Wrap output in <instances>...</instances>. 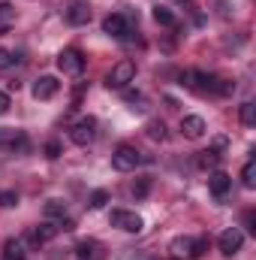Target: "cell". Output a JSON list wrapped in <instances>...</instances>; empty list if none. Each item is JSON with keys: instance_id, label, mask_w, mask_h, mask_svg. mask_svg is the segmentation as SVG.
<instances>
[{"instance_id": "5b68a950", "label": "cell", "mask_w": 256, "mask_h": 260, "mask_svg": "<svg viewBox=\"0 0 256 260\" xmlns=\"http://www.w3.org/2000/svg\"><path fill=\"white\" fill-rule=\"evenodd\" d=\"M109 221H112V227H118V230H124V233H139V230L145 227L142 215H136V212H127V209H112Z\"/></svg>"}, {"instance_id": "52a82bcc", "label": "cell", "mask_w": 256, "mask_h": 260, "mask_svg": "<svg viewBox=\"0 0 256 260\" xmlns=\"http://www.w3.org/2000/svg\"><path fill=\"white\" fill-rule=\"evenodd\" d=\"M58 70H61L64 76H78V73L84 70V55H81L78 49H64V52L58 55Z\"/></svg>"}, {"instance_id": "2e32d148", "label": "cell", "mask_w": 256, "mask_h": 260, "mask_svg": "<svg viewBox=\"0 0 256 260\" xmlns=\"http://www.w3.org/2000/svg\"><path fill=\"white\" fill-rule=\"evenodd\" d=\"M15 24V6L12 3H0V34H6Z\"/></svg>"}, {"instance_id": "4dcf8cb0", "label": "cell", "mask_w": 256, "mask_h": 260, "mask_svg": "<svg viewBox=\"0 0 256 260\" xmlns=\"http://www.w3.org/2000/svg\"><path fill=\"white\" fill-rule=\"evenodd\" d=\"M9 106H12L9 94H6V91H0V115H6V112H9Z\"/></svg>"}, {"instance_id": "3957f363", "label": "cell", "mask_w": 256, "mask_h": 260, "mask_svg": "<svg viewBox=\"0 0 256 260\" xmlns=\"http://www.w3.org/2000/svg\"><path fill=\"white\" fill-rule=\"evenodd\" d=\"M181 85H187V88H196V91H202V94H214L217 91V76H211V73H205V70H193V73H181Z\"/></svg>"}, {"instance_id": "484cf974", "label": "cell", "mask_w": 256, "mask_h": 260, "mask_svg": "<svg viewBox=\"0 0 256 260\" xmlns=\"http://www.w3.org/2000/svg\"><path fill=\"white\" fill-rule=\"evenodd\" d=\"M106 203H109V191H103V188H100V191H94V194H91V209H103Z\"/></svg>"}, {"instance_id": "4316f807", "label": "cell", "mask_w": 256, "mask_h": 260, "mask_svg": "<svg viewBox=\"0 0 256 260\" xmlns=\"http://www.w3.org/2000/svg\"><path fill=\"white\" fill-rule=\"evenodd\" d=\"M208 251V236H202V239H193V251H190V260L193 257H202Z\"/></svg>"}, {"instance_id": "4fadbf2b", "label": "cell", "mask_w": 256, "mask_h": 260, "mask_svg": "<svg viewBox=\"0 0 256 260\" xmlns=\"http://www.w3.org/2000/svg\"><path fill=\"white\" fill-rule=\"evenodd\" d=\"M181 130H184L187 139H202L208 127H205V118L202 115H184L181 118Z\"/></svg>"}, {"instance_id": "e0dca14e", "label": "cell", "mask_w": 256, "mask_h": 260, "mask_svg": "<svg viewBox=\"0 0 256 260\" xmlns=\"http://www.w3.org/2000/svg\"><path fill=\"white\" fill-rule=\"evenodd\" d=\"M154 21L163 24V27H175V24H178V18H175L172 9H166V6H154Z\"/></svg>"}, {"instance_id": "44dd1931", "label": "cell", "mask_w": 256, "mask_h": 260, "mask_svg": "<svg viewBox=\"0 0 256 260\" xmlns=\"http://www.w3.org/2000/svg\"><path fill=\"white\" fill-rule=\"evenodd\" d=\"M0 260H27V257H24V251H21V245L9 239V242L3 245V257H0Z\"/></svg>"}, {"instance_id": "83f0119b", "label": "cell", "mask_w": 256, "mask_h": 260, "mask_svg": "<svg viewBox=\"0 0 256 260\" xmlns=\"http://www.w3.org/2000/svg\"><path fill=\"white\" fill-rule=\"evenodd\" d=\"M148 188H151V179H139V182L133 185V197H136V200H142V197L148 194Z\"/></svg>"}, {"instance_id": "ac0fdd59", "label": "cell", "mask_w": 256, "mask_h": 260, "mask_svg": "<svg viewBox=\"0 0 256 260\" xmlns=\"http://www.w3.org/2000/svg\"><path fill=\"white\" fill-rule=\"evenodd\" d=\"M238 118H241L244 127H253L256 124V106L250 103V100H244V103L238 106Z\"/></svg>"}, {"instance_id": "603a6c76", "label": "cell", "mask_w": 256, "mask_h": 260, "mask_svg": "<svg viewBox=\"0 0 256 260\" xmlns=\"http://www.w3.org/2000/svg\"><path fill=\"white\" fill-rule=\"evenodd\" d=\"M21 64V52H6L0 49V70H9V67Z\"/></svg>"}, {"instance_id": "1f68e13d", "label": "cell", "mask_w": 256, "mask_h": 260, "mask_svg": "<svg viewBox=\"0 0 256 260\" xmlns=\"http://www.w3.org/2000/svg\"><path fill=\"white\" fill-rule=\"evenodd\" d=\"M124 100L127 103H136V100H142V94L139 91H124Z\"/></svg>"}, {"instance_id": "d6986e66", "label": "cell", "mask_w": 256, "mask_h": 260, "mask_svg": "<svg viewBox=\"0 0 256 260\" xmlns=\"http://www.w3.org/2000/svg\"><path fill=\"white\" fill-rule=\"evenodd\" d=\"M199 167H202V170H217V167H220V154H217L214 148L199 151Z\"/></svg>"}, {"instance_id": "9c48e42d", "label": "cell", "mask_w": 256, "mask_h": 260, "mask_svg": "<svg viewBox=\"0 0 256 260\" xmlns=\"http://www.w3.org/2000/svg\"><path fill=\"white\" fill-rule=\"evenodd\" d=\"M103 30L109 37H115V40H127L130 37V18L121 15V12H112V15L103 18Z\"/></svg>"}, {"instance_id": "7a4b0ae2", "label": "cell", "mask_w": 256, "mask_h": 260, "mask_svg": "<svg viewBox=\"0 0 256 260\" xmlns=\"http://www.w3.org/2000/svg\"><path fill=\"white\" fill-rule=\"evenodd\" d=\"M139 164H142V151H139L136 145H130V142L118 145V148H115V154H112V167H115V170H121V173L136 170Z\"/></svg>"}, {"instance_id": "30bf717a", "label": "cell", "mask_w": 256, "mask_h": 260, "mask_svg": "<svg viewBox=\"0 0 256 260\" xmlns=\"http://www.w3.org/2000/svg\"><path fill=\"white\" fill-rule=\"evenodd\" d=\"M91 15H94V9H91V3H88V0H75V3H69V9H66V21H69L72 27L88 24V21H91Z\"/></svg>"}, {"instance_id": "7c38bea8", "label": "cell", "mask_w": 256, "mask_h": 260, "mask_svg": "<svg viewBox=\"0 0 256 260\" xmlns=\"http://www.w3.org/2000/svg\"><path fill=\"white\" fill-rule=\"evenodd\" d=\"M58 91H61V82H58L55 76H39V79L33 82V97H36V100H52Z\"/></svg>"}, {"instance_id": "d6a6232c", "label": "cell", "mask_w": 256, "mask_h": 260, "mask_svg": "<svg viewBox=\"0 0 256 260\" xmlns=\"http://www.w3.org/2000/svg\"><path fill=\"white\" fill-rule=\"evenodd\" d=\"M244 224H247V230H250V233H256V218H253V212H247V215H244Z\"/></svg>"}, {"instance_id": "f1b7e54d", "label": "cell", "mask_w": 256, "mask_h": 260, "mask_svg": "<svg viewBox=\"0 0 256 260\" xmlns=\"http://www.w3.org/2000/svg\"><path fill=\"white\" fill-rule=\"evenodd\" d=\"M0 206H6V209L18 206V194L15 191H0Z\"/></svg>"}, {"instance_id": "5bb4252c", "label": "cell", "mask_w": 256, "mask_h": 260, "mask_svg": "<svg viewBox=\"0 0 256 260\" xmlns=\"http://www.w3.org/2000/svg\"><path fill=\"white\" fill-rule=\"evenodd\" d=\"M190 251H193L190 236H175V239L169 242V254H172V260H190Z\"/></svg>"}, {"instance_id": "f546056e", "label": "cell", "mask_w": 256, "mask_h": 260, "mask_svg": "<svg viewBox=\"0 0 256 260\" xmlns=\"http://www.w3.org/2000/svg\"><path fill=\"white\" fill-rule=\"evenodd\" d=\"M46 157H52V160L61 157V142H58V139H52V142L46 145Z\"/></svg>"}, {"instance_id": "9a60e30c", "label": "cell", "mask_w": 256, "mask_h": 260, "mask_svg": "<svg viewBox=\"0 0 256 260\" xmlns=\"http://www.w3.org/2000/svg\"><path fill=\"white\" fill-rule=\"evenodd\" d=\"M75 257L78 260H103V245L94 242V239H84V242H78Z\"/></svg>"}, {"instance_id": "d4e9b609", "label": "cell", "mask_w": 256, "mask_h": 260, "mask_svg": "<svg viewBox=\"0 0 256 260\" xmlns=\"http://www.w3.org/2000/svg\"><path fill=\"white\" fill-rule=\"evenodd\" d=\"M214 94H220V97L235 94V82H229V79H217V91H214Z\"/></svg>"}, {"instance_id": "6da1fadb", "label": "cell", "mask_w": 256, "mask_h": 260, "mask_svg": "<svg viewBox=\"0 0 256 260\" xmlns=\"http://www.w3.org/2000/svg\"><path fill=\"white\" fill-rule=\"evenodd\" d=\"M133 79H136V64H133V61H118V64L112 67V73L106 76V88L124 91Z\"/></svg>"}, {"instance_id": "ba28073f", "label": "cell", "mask_w": 256, "mask_h": 260, "mask_svg": "<svg viewBox=\"0 0 256 260\" xmlns=\"http://www.w3.org/2000/svg\"><path fill=\"white\" fill-rule=\"evenodd\" d=\"M208 191H211V197L217 200V203H226L229 200V194H232V176H226V173H211L208 176Z\"/></svg>"}, {"instance_id": "ffe728a7", "label": "cell", "mask_w": 256, "mask_h": 260, "mask_svg": "<svg viewBox=\"0 0 256 260\" xmlns=\"http://www.w3.org/2000/svg\"><path fill=\"white\" fill-rule=\"evenodd\" d=\"M241 185L244 188H256V157H250L241 170Z\"/></svg>"}, {"instance_id": "8992f818", "label": "cell", "mask_w": 256, "mask_h": 260, "mask_svg": "<svg viewBox=\"0 0 256 260\" xmlns=\"http://www.w3.org/2000/svg\"><path fill=\"white\" fill-rule=\"evenodd\" d=\"M94 136H97V118H78L72 130H69V139L75 142V145H91L94 142Z\"/></svg>"}, {"instance_id": "277c9868", "label": "cell", "mask_w": 256, "mask_h": 260, "mask_svg": "<svg viewBox=\"0 0 256 260\" xmlns=\"http://www.w3.org/2000/svg\"><path fill=\"white\" fill-rule=\"evenodd\" d=\"M241 245H244V233H241L238 227H226V230L220 233V239H217V248H220L223 257H235V254L241 251Z\"/></svg>"}, {"instance_id": "7402d4cb", "label": "cell", "mask_w": 256, "mask_h": 260, "mask_svg": "<svg viewBox=\"0 0 256 260\" xmlns=\"http://www.w3.org/2000/svg\"><path fill=\"white\" fill-rule=\"evenodd\" d=\"M64 215H66L64 200H49V203H46V218H64Z\"/></svg>"}, {"instance_id": "cb8c5ba5", "label": "cell", "mask_w": 256, "mask_h": 260, "mask_svg": "<svg viewBox=\"0 0 256 260\" xmlns=\"http://www.w3.org/2000/svg\"><path fill=\"white\" fill-rule=\"evenodd\" d=\"M148 136L163 142V139H166V124H163V121H148Z\"/></svg>"}, {"instance_id": "8fae6325", "label": "cell", "mask_w": 256, "mask_h": 260, "mask_svg": "<svg viewBox=\"0 0 256 260\" xmlns=\"http://www.w3.org/2000/svg\"><path fill=\"white\" fill-rule=\"evenodd\" d=\"M0 145H6V148H18V151H27V136H24V130H15V127H0Z\"/></svg>"}]
</instances>
